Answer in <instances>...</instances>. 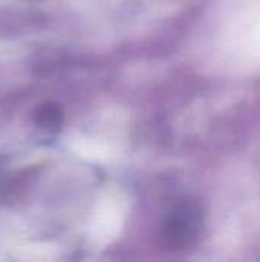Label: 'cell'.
<instances>
[{
    "label": "cell",
    "mask_w": 260,
    "mask_h": 262,
    "mask_svg": "<svg viewBox=\"0 0 260 262\" xmlns=\"http://www.w3.org/2000/svg\"><path fill=\"white\" fill-rule=\"evenodd\" d=\"M201 209L193 203H182L175 207L161 227V244L169 250L190 247L202 230Z\"/></svg>",
    "instance_id": "6da1fadb"
},
{
    "label": "cell",
    "mask_w": 260,
    "mask_h": 262,
    "mask_svg": "<svg viewBox=\"0 0 260 262\" xmlns=\"http://www.w3.org/2000/svg\"><path fill=\"white\" fill-rule=\"evenodd\" d=\"M34 123L48 132H58L63 126V111L55 103H44L34 112Z\"/></svg>",
    "instance_id": "7a4b0ae2"
}]
</instances>
